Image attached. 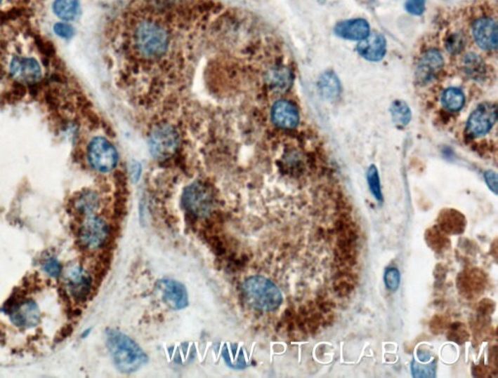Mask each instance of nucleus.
Wrapping results in <instances>:
<instances>
[{
  "label": "nucleus",
  "mask_w": 498,
  "mask_h": 378,
  "mask_svg": "<svg viewBox=\"0 0 498 378\" xmlns=\"http://www.w3.org/2000/svg\"><path fill=\"white\" fill-rule=\"evenodd\" d=\"M426 0H407L405 8L409 14L421 16L426 11Z\"/></svg>",
  "instance_id": "c756f323"
},
{
  "label": "nucleus",
  "mask_w": 498,
  "mask_h": 378,
  "mask_svg": "<svg viewBox=\"0 0 498 378\" xmlns=\"http://www.w3.org/2000/svg\"><path fill=\"white\" fill-rule=\"evenodd\" d=\"M53 9L63 21H73L79 15V0H55Z\"/></svg>",
  "instance_id": "412c9836"
},
{
  "label": "nucleus",
  "mask_w": 498,
  "mask_h": 378,
  "mask_svg": "<svg viewBox=\"0 0 498 378\" xmlns=\"http://www.w3.org/2000/svg\"><path fill=\"white\" fill-rule=\"evenodd\" d=\"M43 269H44L48 276L52 277L60 276L63 271L62 264H60L57 259L54 258L47 259L45 264H43Z\"/></svg>",
  "instance_id": "7c9ffc66"
},
{
  "label": "nucleus",
  "mask_w": 498,
  "mask_h": 378,
  "mask_svg": "<svg viewBox=\"0 0 498 378\" xmlns=\"http://www.w3.org/2000/svg\"><path fill=\"white\" fill-rule=\"evenodd\" d=\"M391 113L397 127H406L412 119L411 109L406 102L400 100L393 102L391 107Z\"/></svg>",
  "instance_id": "b1692460"
},
{
  "label": "nucleus",
  "mask_w": 498,
  "mask_h": 378,
  "mask_svg": "<svg viewBox=\"0 0 498 378\" xmlns=\"http://www.w3.org/2000/svg\"><path fill=\"white\" fill-rule=\"evenodd\" d=\"M318 89L321 95L327 100H336L342 93V86L338 77L333 72H325L318 81Z\"/></svg>",
  "instance_id": "aec40b11"
},
{
  "label": "nucleus",
  "mask_w": 498,
  "mask_h": 378,
  "mask_svg": "<svg viewBox=\"0 0 498 378\" xmlns=\"http://www.w3.org/2000/svg\"><path fill=\"white\" fill-rule=\"evenodd\" d=\"M444 67V59L441 53L431 49L421 55L417 69V76L421 83L432 81Z\"/></svg>",
  "instance_id": "2eb2a0df"
},
{
  "label": "nucleus",
  "mask_w": 498,
  "mask_h": 378,
  "mask_svg": "<svg viewBox=\"0 0 498 378\" xmlns=\"http://www.w3.org/2000/svg\"><path fill=\"white\" fill-rule=\"evenodd\" d=\"M158 289L164 301L174 311H181L188 306V293L185 286L173 279H162L158 282Z\"/></svg>",
  "instance_id": "ddd939ff"
},
{
  "label": "nucleus",
  "mask_w": 498,
  "mask_h": 378,
  "mask_svg": "<svg viewBox=\"0 0 498 378\" xmlns=\"http://www.w3.org/2000/svg\"><path fill=\"white\" fill-rule=\"evenodd\" d=\"M335 32L343 39L360 41L370 34V26L364 19L348 20L339 22L335 27Z\"/></svg>",
  "instance_id": "f3484780"
},
{
  "label": "nucleus",
  "mask_w": 498,
  "mask_h": 378,
  "mask_svg": "<svg viewBox=\"0 0 498 378\" xmlns=\"http://www.w3.org/2000/svg\"><path fill=\"white\" fill-rule=\"evenodd\" d=\"M140 165H138V163H136L133 165V168H131V176H133V182H138V181L140 180Z\"/></svg>",
  "instance_id": "72a5a7b5"
},
{
  "label": "nucleus",
  "mask_w": 498,
  "mask_h": 378,
  "mask_svg": "<svg viewBox=\"0 0 498 378\" xmlns=\"http://www.w3.org/2000/svg\"><path fill=\"white\" fill-rule=\"evenodd\" d=\"M146 13L136 21L133 43L138 55L144 59L155 60L165 55L168 50L169 34L168 27L152 12Z\"/></svg>",
  "instance_id": "f257e3e1"
},
{
  "label": "nucleus",
  "mask_w": 498,
  "mask_h": 378,
  "mask_svg": "<svg viewBox=\"0 0 498 378\" xmlns=\"http://www.w3.org/2000/svg\"><path fill=\"white\" fill-rule=\"evenodd\" d=\"M64 285L68 295L75 301L84 302L91 293L92 279L84 269L74 266L65 272Z\"/></svg>",
  "instance_id": "9d476101"
},
{
  "label": "nucleus",
  "mask_w": 498,
  "mask_h": 378,
  "mask_svg": "<svg viewBox=\"0 0 498 378\" xmlns=\"http://www.w3.org/2000/svg\"><path fill=\"white\" fill-rule=\"evenodd\" d=\"M465 46V39L464 34H454L447 39L446 48L447 51L452 54H457L464 49Z\"/></svg>",
  "instance_id": "c85d7f7f"
},
{
  "label": "nucleus",
  "mask_w": 498,
  "mask_h": 378,
  "mask_svg": "<svg viewBox=\"0 0 498 378\" xmlns=\"http://www.w3.org/2000/svg\"><path fill=\"white\" fill-rule=\"evenodd\" d=\"M100 196L96 191L91 190L81 191L73 201V209L77 212L86 216L93 215L100 208Z\"/></svg>",
  "instance_id": "6ab92c4d"
},
{
  "label": "nucleus",
  "mask_w": 498,
  "mask_h": 378,
  "mask_svg": "<svg viewBox=\"0 0 498 378\" xmlns=\"http://www.w3.org/2000/svg\"><path fill=\"white\" fill-rule=\"evenodd\" d=\"M367 182L372 195L375 196L379 203H383V193H381L380 176H379L378 168L376 166L372 165L367 171Z\"/></svg>",
  "instance_id": "a878e982"
},
{
  "label": "nucleus",
  "mask_w": 498,
  "mask_h": 378,
  "mask_svg": "<svg viewBox=\"0 0 498 378\" xmlns=\"http://www.w3.org/2000/svg\"><path fill=\"white\" fill-rule=\"evenodd\" d=\"M436 361H433L428 365H421L414 360L412 364V372L414 377H434Z\"/></svg>",
  "instance_id": "cd10ccee"
},
{
  "label": "nucleus",
  "mask_w": 498,
  "mask_h": 378,
  "mask_svg": "<svg viewBox=\"0 0 498 378\" xmlns=\"http://www.w3.org/2000/svg\"><path fill=\"white\" fill-rule=\"evenodd\" d=\"M39 0H0V13L24 14L30 5Z\"/></svg>",
  "instance_id": "393cba45"
},
{
  "label": "nucleus",
  "mask_w": 498,
  "mask_h": 378,
  "mask_svg": "<svg viewBox=\"0 0 498 378\" xmlns=\"http://www.w3.org/2000/svg\"><path fill=\"white\" fill-rule=\"evenodd\" d=\"M497 120V104L490 102L482 103L469 116L466 123L467 135L472 138L482 137L492 130Z\"/></svg>",
  "instance_id": "6e6552de"
},
{
  "label": "nucleus",
  "mask_w": 498,
  "mask_h": 378,
  "mask_svg": "<svg viewBox=\"0 0 498 378\" xmlns=\"http://www.w3.org/2000/svg\"><path fill=\"white\" fill-rule=\"evenodd\" d=\"M110 236L107 224L102 218L88 216L78 231V241L83 248L96 250L105 245Z\"/></svg>",
  "instance_id": "0eeeda50"
},
{
  "label": "nucleus",
  "mask_w": 498,
  "mask_h": 378,
  "mask_svg": "<svg viewBox=\"0 0 498 378\" xmlns=\"http://www.w3.org/2000/svg\"><path fill=\"white\" fill-rule=\"evenodd\" d=\"M441 102L445 109L457 112L464 107L465 95L462 90L457 88H449L442 95Z\"/></svg>",
  "instance_id": "4be33fe9"
},
{
  "label": "nucleus",
  "mask_w": 498,
  "mask_h": 378,
  "mask_svg": "<svg viewBox=\"0 0 498 378\" xmlns=\"http://www.w3.org/2000/svg\"><path fill=\"white\" fill-rule=\"evenodd\" d=\"M88 158L93 170L107 173L117 166L118 153L110 141L98 136L91 141L88 147Z\"/></svg>",
  "instance_id": "423d86ee"
},
{
  "label": "nucleus",
  "mask_w": 498,
  "mask_h": 378,
  "mask_svg": "<svg viewBox=\"0 0 498 378\" xmlns=\"http://www.w3.org/2000/svg\"><path fill=\"white\" fill-rule=\"evenodd\" d=\"M472 32L478 46L487 51L497 49V25L492 18L484 17L476 20L473 25Z\"/></svg>",
  "instance_id": "9b49d317"
},
{
  "label": "nucleus",
  "mask_w": 498,
  "mask_h": 378,
  "mask_svg": "<svg viewBox=\"0 0 498 378\" xmlns=\"http://www.w3.org/2000/svg\"><path fill=\"white\" fill-rule=\"evenodd\" d=\"M182 204L186 211L197 218H206L214 211L216 196L207 183L196 181L184 189Z\"/></svg>",
  "instance_id": "20e7f679"
},
{
  "label": "nucleus",
  "mask_w": 498,
  "mask_h": 378,
  "mask_svg": "<svg viewBox=\"0 0 498 378\" xmlns=\"http://www.w3.org/2000/svg\"><path fill=\"white\" fill-rule=\"evenodd\" d=\"M464 72L473 79H483L485 74L484 60L476 54H467L464 59Z\"/></svg>",
  "instance_id": "5701e85b"
},
{
  "label": "nucleus",
  "mask_w": 498,
  "mask_h": 378,
  "mask_svg": "<svg viewBox=\"0 0 498 378\" xmlns=\"http://www.w3.org/2000/svg\"><path fill=\"white\" fill-rule=\"evenodd\" d=\"M8 314L12 323L21 329H30L39 323V306L30 299H18L13 304H9Z\"/></svg>",
  "instance_id": "1a4fd4ad"
},
{
  "label": "nucleus",
  "mask_w": 498,
  "mask_h": 378,
  "mask_svg": "<svg viewBox=\"0 0 498 378\" xmlns=\"http://www.w3.org/2000/svg\"><path fill=\"white\" fill-rule=\"evenodd\" d=\"M272 122L282 130H293L300 123V114L294 103L288 100H279L273 105L270 111Z\"/></svg>",
  "instance_id": "4468645a"
},
{
  "label": "nucleus",
  "mask_w": 498,
  "mask_h": 378,
  "mask_svg": "<svg viewBox=\"0 0 498 378\" xmlns=\"http://www.w3.org/2000/svg\"><path fill=\"white\" fill-rule=\"evenodd\" d=\"M178 147L179 135L173 126L162 123L153 128L149 136V149L156 160H168L176 155Z\"/></svg>",
  "instance_id": "39448f33"
},
{
  "label": "nucleus",
  "mask_w": 498,
  "mask_h": 378,
  "mask_svg": "<svg viewBox=\"0 0 498 378\" xmlns=\"http://www.w3.org/2000/svg\"><path fill=\"white\" fill-rule=\"evenodd\" d=\"M266 81L270 90L275 93H284L290 89L293 83L291 70L285 67L272 68L268 72Z\"/></svg>",
  "instance_id": "a211bd4d"
},
{
  "label": "nucleus",
  "mask_w": 498,
  "mask_h": 378,
  "mask_svg": "<svg viewBox=\"0 0 498 378\" xmlns=\"http://www.w3.org/2000/svg\"><path fill=\"white\" fill-rule=\"evenodd\" d=\"M55 34L59 35L62 39H70L74 34V29L70 25L59 22L54 27Z\"/></svg>",
  "instance_id": "2f4dec72"
},
{
  "label": "nucleus",
  "mask_w": 498,
  "mask_h": 378,
  "mask_svg": "<svg viewBox=\"0 0 498 378\" xmlns=\"http://www.w3.org/2000/svg\"><path fill=\"white\" fill-rule=\"evenodd\" d=\"M485 180L487 185L489 186L490 190L494 191L495 195L497 194V175L494 171L487 170L485 173Z\"/></svg>",
  "instance_id": "473e14b6"
},
{
  "label": "nucleus",
  "mask_w": 498,
  "mask_h": 378,
  "mask_svg": "<svg viewBox=\"0 0 498 378\" xmlns=\"http://www.w3.org/2000/svg\"><path fill=\"white\" fill-rule=\"evenodd\" d=\"M358 52L364 59L379 62L386 55V40L379 32H373L359 42Z\"/></svg>",
  "instance_id": "dca6fc26"
},
{
  "label": "nucleus",
  "mask_w": 498,
  "mask_h": 378,
  "mask_svg": "<svg viewBox=\"0 0 498 378\" xmlns=\"http://www.w3.org/2000/svg\"><path fill=\"white\" fill-rule=\"evenodd\" d=\"M10 72L17 81L32 85L40 81L42 69L39 62L32 58H16L10 65Z\"/></svg>",
  "instance_id": "f8f14e48"
},
{
  "label": "nucleus",
  "mask_w": 498,
  "mask_h": 378,
  "mask_svg": "<svg viewBox=\"0 0 498 378\" xmlns=\"http://www.w3.org/2000/svg\"><path fill=\"white\" fill-rule=\"evenodd\" d=\"M106 345L116 367L124 374L138 372L148 362V355L140 345L117 330L106 331Z\"/></svg>",
  "instance_id": "f03ea898"
},
{
  "label": "nucleus",
  "mask_w": 498,
  "mask_h": 378,
  "mask_svg": "<svg viewBox=\"0 0 498 378\" xmlns=\"http://www.w3.org/2000/svg\"><path fill=\"white\" fill-rule=\"evenodd\" d=\"M384 281L389 291L395 292L400 286V272L396 268H389L384 272Z\"/></svg>",
  "instance_id": "bb28decb"
},
{
  "label": "nucleus",
  "mask_w": 498,
  "mask_h": 378,
  "mask_svg": "<svg viewBox=\"0 0 498 378\" xmlns=\"http://www.w3.org/2000/svg\"><path fill=\"white\" fill-rule=\"evenodd\" d=\"M242 291L247 304L257 311H273L282 306V292L266 277H249L242 284Z\"/></svg>",
  "instance_id": "7ed1b4c3"
}]
</instances>
